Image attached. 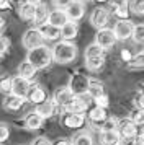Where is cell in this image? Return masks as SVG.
Masks as SVG:
<instances>
[{"instance_id":"1","label":"cell","mask_w":144,"mask_h":145,"mask_svg":"<svg viewBox=\"0 0 144 145\" xmlns=\"http://www.w3.org/2000/svg\"><path fill=\"white\" fill-rule=\"evenodd\" d=\"M26 60H30L38 70L46 69V67L51 65V62L54 60L52 49H49V47L44 46V44L39 46V47H34V49H31V51H28V57H26Z\"/></svg>"},{"instance_id":"2","label":"cell","mask_w":144,"mask_h":145,"mask_svg":"<svg viewBox=\"0 0 144 145\" xmlns=\"http://www.w3.org/2000/svg\"><path fill=\"white\" fill-rule=\"evenodd\" d=\"M52 56H54V62L67 64L77 57V47L71 41H61L52 47Z\"/></svg>"},{"instance_id":"3","label":"cell","mask_w":144,"mask_h":145,"mask_svg":"<svg viewBox=\"0 0 144 145\" xmlns=\"http://www.w3.org/2000/svg\"><path fill=\"white\" fill-rule=\"evenodd\" d=\"M23 46L28 49V51H31L34 47H39L43 46V42H44V36L41 34L39 31V28H31V29H28L25 34H23Z\"/></svg>"},{"instance_id":"4","label":"cell","mask_w":144,"mask_h":145,"mask_svg":"<svg viewBox=\"0 0 144 145\" xmlns=\"http://www.w3.org/2000/svg\"><path fill=\"white\" fill-rule=\"evenodd\" d=\"M89 83H90V78L85 73H74L71 77L69 88L74 91V95H84L89 91Z\"/></svg>"},{"instance_id":"5","label":"cell","mask_w":144,"mask_h":145,"mask_svg":"<svg viewBox=\"0 0 144 145\" xmlns=\"http://www.w3.org/2000/svg\"><path fill=\"white\" fill-rule=\"evenodd\" d=\"M116 34L113 29H108V28H102V29H98L97 34H95V42H97L98 46H102L103 49H110V47L115 46V42H116Z\"/></svg>"},{"instance_id":"6","label":"cell","mask_w":144,"mask_h":145,"mask_svg":"<svg viewBox=\"0 0 144 145\" xmlns=\"http://www.w3.org/2000/svg\"><path fill=\"white\" fill-rule=\"evenodd\" d=\"M134 26H136V25H133V23L128 21V20L116 21V25H115V28H113V31H115V34H116V39L126 41V39H129V38H133Z\"/></svg>"},{"instance_id":"7","label":"cell","mask_w":144,"mask_h":145,"mask_svg":"<svg viewBox=\"0 0 144 145\" xmlns=\"http://www.w3.org/2000/svg\"><path fill=\"white\" fill-rule=\"evenodd\" d=\"M74 98H75V95H74V91H72L69 86H64V88H59V90H56V93H54V101H56V105L59 106V108H62V109H67V106L71 105L72 101H74Z\"/></svg>"},{"instance_id":"8","label":"cell","mask_w":144,"mask_h":145,"mask_svg":"<svg viewBox=\"0 0 144 145\" xmlns=\"http://www.w3.org/2000/svg\"><path fill=\"white\" fill-rule=\"evenodd\" d=\"M90 99H92V96L89 95V93H84V95H75L74 101L67 106V109H65V111L82 114L84 111H87V108H89V105H90Z\"/></svg>"},{"instance_id":"9","label":"cell","mask_w":144,"mask_h":145,"mask_svg":"<svg viewBox=\"0 0 144 145\" xmlns=\"http://www.w3.org/2000/svg\"><path fill=\"white\" fill-rule=\"evenodd\" d=\"M118 132H120V135H121L123 140H133V138H136V124L129 118L120 119Z\"/></svg>"},{"instance_id":"10","label":"cell","mask_w":144,"mask_h":145,"mask_svg":"<svg viewBox=\"0 0 144 145\" xmlns=\"http://www.w3.org/2000/svg\"><path fill=\"white\" fill-rule=\"evenodd\" d=\"M108 20H110V12L103 7H97L90 15V23L95 28H98V29H102V28L106 26Z\"/></svg>"},{"instance_id":"11","label":"cell","mask_w":144,"mask_h":145,"mask_svg":"<svg viewBox=\"0 0 144 145\" xmlns=\"http://www.w3.org/2000/svg\"><path fill=\"white\" fill-rule=\"evenodd\" d=\"M85 122V116L84 114H79V112H69L65 111L62 116V124L69 129H79L82 127Z\"/></svg>"},{"instance_id":"12","label":"cell","mask_w":144,"mask_h":145,"mask_svg":"<svg viewBox=\"0 0 144 145\" xmlns=\"http://www.w3.org/2000/svg\"><path fill=\"white\" fill-rule=\"evenodd\" d=\"M30 80L28 78H23L21 75L18 77H15L13 78V86H12V93L13 95H17V96H21V98H26V95L30 91Z\"/></svg>"},{"instance_id":"13","label":"cell","mask_w":144,"mask_h":145,"mask_svg":"<svg viewBox=\"0 0 144 145\" xmlns=\"http://www.w3.org/2000/svg\"><path fill=\"white\" fill-rule=\"evenodd\" d=\"M69 16L65 13L64 8H56V10H51L49 12V18H48V23H51L52 26H57V28H62L64 25L69 23Z\"/></svg>"},{"instance_id":"14","label":"cell","mask_w":144,"mask_h":145,"mask_svg":"<svg viewBox=\"0 0 144 145\" xmlns=\"http://www.w3.org/2000/svg\"><path fill=\"white\" fill-rule=\"evenodd\" d=\"M106 119H108V112H106L105 108L95 106V108H92L90 111H89V122H92L97 127H102Z\"/></svg>"},{"instance_id":"15","label":"cell","mask_w":144,"mask_h":145,"mask_svg":"<svg viewBox=\"0 0 144 145\" xmlns=\"http://www.w3.org/2000/svg\"><path fill=\"white\" fill-rule=\"evenodd\" d=\"M65 13L69 16V20L71 21H77L80 20L85 13V5L82 0H74L69 7L65 8Z\"/></svg>"},{"instance_id":"16","label":"cell","mask_w":144,"mask_h":145,"mask_svg":"<svg viewBox=\"0 0 144 145\" xmlns=\"http://www.w3.org/2000/svg\"><path fill=\"white\" fill-rule=\"evenodd\" d=\"M56 108H59V106L56 105L54 99H46V101H43V103L36 105L34 111L38 112L39 116H43L44 119H48V118H51L52 114L56 112Z\"/></svg>"},{"instance_id":"17","label":"cell","mask_w":144,"mask_h":145,"mask_svg":"<svg viewBox=\"0 0 144 145\" xmlns=\"http://www.w3.org/2000/svg\"><path fill=\"white\" fill-rule=\"evenodd\" d=\"M38 28H39V31H41V34L44 36V39H48V41H56L57 38H62L61 36V28L52 26L51 23H48V21Z\"/></svg>"},{"instance_id":"18","label":"cell","mask_w":144,"mask_h":145,"mask_svg":"<svg viewBox=\"0 0 144 145\" xmlns=\"http://www.w3.org/2000/svg\"><path fill=\"white\" fill-rule=\"evenodd\" d=\"M26 99H30V101H31V103H34V105H39V103L46 101V91L39 85L31 83V86H30V91H28V95H26Z\"/></svg>"},{"instance_id":"19","label":"cell","mask_w":144,"mask_h":145,"mask_svg":"<svg viewBox=\"0 0 144 145\" xmlns=\"http://www.w3.org/2000/svg\"><path fill=\"white\" fill-rule=\"evenodd\" d=\"M123 138L118 131H102L100 134V144L102 145H120Z\"/></svg>"},{"instance_id":"20","label":"cell","mask_w":144,"mask_h":145,"mask_svg":"<svg viewBox=\"0 0 144 145\" xmlns=\"http://www.w3.org/2000/svg\"><path fill=\"white\" fill-rule=\"evenodd\" d=\"M43 116H39L36 111H30L28 114L25 116V119H23V122H25V127L26 129H31V131H36V129H39L41 125H43Z\"/></svg>"},{"instance_id":"21","label":"cell","mask_w":144,"mask_h":145,"mask_svg":"<svg viewBox=\"0 0 144 145\" xmlns=\"http://www.w3.org/2000/svg\"><path fill=\"white\" fill-rule=\"evenodd\" d=\"M129 5H128V2L126 0H121V2H113V5H111V12L113 15L120 18V20H128V15H129Z\"/></svg>"},{"instance_id":"22","label":"cell","mask_w":144,"mask_h":145,"mask_svg":"<svg viewBox=\"0 0 144 145\" xmlns=\"http://www.w3.org/2000/svg\"><path fill=\"white\" fill-rule=\"evenodd\" d=\"M23 105H25V98L17 96L13 93H8V96L3 101V106H5L7 109H10V111H18V109L23 108Z\"/></svg>"},{"instance_id":"23","label":"cell","mask_w":144,"mask_h":145,"mask_svg":"<svg viewBox=\"0 0 144 145\" xmlns=\"http://www.w3.org/2000/svg\"><path fill=\"white\" fill-rule=\"evenodd\" d=\"M36 7L38 5H33L30 2H25V3H21L20 5V10L18 13L20 16L26 21H34V16H36Z\"/></svg>"},{"instance_id":"24","label":"cell","mask_w":144,"mask_h":145,"mask_svg":"<svg viewBox=\"0 0 144 145\" xmlns=\"http://www.w3.org/2000/svg\"><path fill=\"white\" fill-rule=\"evenodd\" d=\"M77 33H79V26H77L75 21H69L67 25H64V26L61 28V36H62L64 41L74 39V38L77 36Z\"/></svg>"},{"instance_id":"25","label":"cell","mask_w":144,"mask_h":145,"mask_svg":"<svg viewBox=\"0 0 144 145\" xmlns=\"http://www.w3.org/2000/svg\"><path fill=\"white\" fill-rule=\"evenodd\" d=\"M36 67L33 65L30 60H25V62H21L18 65V75H21L23 78H28V80H31L34 75H36Z\"/></svg>"},{"instance_id":"26","label":"cell","mask_w":144,"mask_h":145,"mask_svg":"<svg viewBox=\"0 0 144 145\" xmlns=\"http://www.w3.org/2000/svg\"><path fill=\"white\" fill-rule=\"evenodd\" d=\"M89 95L92 96V99L98 98V96H102L105 95V88H103V83L102 82H98L95 78H90V83H89Z\"/></svg>"},{"instance_id":"27","label":"cell","mask_w":144,"mask_h":145,"mask_svg":"<svg viewBox=\"0 0 144 145\" xmlns=\"http://www.w3.org/2000/svg\"><path fill=\"white\" fill-rule=\"evenodd\" d=\"M48 18H49V10H48V7H46L44 3H39L38 7H36V16H34V25H38V26H41V25H44L46 21H48Z\"/></svg>"},{"instance_id":"28","label":"cell","mask_w":144,"mask_h":145,"mask_svg":"<svg viewBox=\"0 0 144 145\" xmlns=\"http://www.w3.org/2000/svg\"><path fill=\"white\" fill-rule=\"evenodd\" d=\"M105 64V56H97V57H89L85 59V65L89 70H100Z\"/></svg>"},{"instance_id":"29","label":"cell","mask_w":144,"mask_h":145,"mask_svg":"<svg viewBox=\"0 0 144 145\" xmlns=\"http://www.w3.org/2000/svg\"><path fill=\"white\" fill-rule=\"evenodd\" d=\"M72 145H93V140H92L90 134L79 132L77 135H74V138H72Z\"/></svg>"},{"instance_id":"30","label":"cell","mask_w":144,"mask_h":145,"mask_svg":"<svg viewBox=\"0 0 144 145\" xmlns=\"http://www.w3.org/2000/svg\"><path fill=\"white\" fill-rule=\"evenodd\" d=\"M105 54V49L102 46H98L97 42H93L90 46H87L85 49V59H89V57H97V56H103Z\"/></svg>"},{"instance_id":"31","label":"cell","mask_w":144,"mask_h":145,"mask_svg":"<svg viewBox=\"0 0 144 145\" xmlns=\"http://www.w3.org/2000/svg\"><path fill=\"white\" fill-rule=\"evenodd\" d=\"M128 65H129L131 69H143V67H144V51L134 54V56H133V59L128 62Z\"/></svg>"},{"instance_id":"32","label":"cell","mask_w":144,"mask_h":145,"mask_svg":"<svg viewBox=\"0 0 144 145\" xmlns=\"http://www.w3.org/2000/svg\"><path fill=\"white\" fill-rule=\"evenodd\" d=\"M133 39L136 44H144V23L134 26V33H133Z\"/></svg>"},{"instance_id":"33","label":"cell","mask_w":144,"mask_h":145,"mask_svg":"<svg viewBox=\"0 0 144 145\" xmlns=\"http://www.w3.org/2000/svg\"><path fill=\"white\" fill-rule=\"evenodd\" d=\"M118 124H120V121L116 118H108L100 129L102 131H118Z\"/></svg>"},{"instance_id":"34","label":"cell","mask_w":144,"mask_h":145,"mask_svg":"<svg viewBox=\"0 0 144 145\" xmlns=\"http://www.w3.org/2000/svg\"><path fill=\"white\" fill-rule=\"evenodd\" d=\"M129 8L134 15H144V0H133Z\"/></svg>"},{"instance_id":"35","label":"cell","mask_w":144,"mask_h":145,"mask_svg":"<svg viewBox=\"0 0 144 145\" xmlns=\"http://www.w3.org/2000/svg\"><path fill=\"white\" fill-rule=\"evenodd\" d=\"M129 119L134 124H144V109H136L129 114Z\"/></svg>"},{"instance_id":"36","label":"cell","mask_w":144,"mask_h":145,"mask_svg":"<svg viewBox=\"0 0 144 145\" xmlns=\"http://www.w3.org/2000/svg\"><path fill=\"white\" fill-rule=\"evenodd\" d=\"M12 86H13V78H10V77H2V82H0V90H2V93H12Z\"/></svg>"},{"instance_id":"37","label":"cell","mask_w":144,"mask_h":145,"mask_svg":"<svg viewBox=\"0 0 144 145\" xmlns=\"http://www.w3.org/2000/svg\"><path fill=\"white\" fill-rule=\"evenodd\" d=\"M133 103H134V108H136V109H144V95L143 93L137 91L134 99H133Z\"/></svg>"},{"instance_id":"38","label":"cell","mask_w":144,"mask_h":145,"mask_svg":"<svg viewBox=\"0 0 144 145\" xmlns=\"http://www.w3.org/2000/svg\"><path fill=\"white\" fill-rule=\"evenodd\" d=\"M93 103H95V106H100V108H105V109H106V106L110 105V101H108V96H106V95H102V96L95 98L93 99Z\"/></svg>"},{"instance_id":"39","label":"cell","mask_w":144,"mask_h":145,"mask_svg":"<svg viewBox=\"0 0 144 145\" xmlns=\"http://www.w3.org/2000/svg\"><path fill=\"white\" fill-rule=\"evenodd\" d=\"M8 135H10V129H8V125L5 122H2L0 124V140H2V144L8 138Z\"/></svg>"},{"instance_id":"40","label":"cell","mask_w":144,"mask_h":145,"mask_svg":"<svg viewBox=\"0 0 144 145\" xmlns=\"http://www.w3.org/2000/svg\"><path fill=\"white\" fill-rule=\"evenodd\" d=\"M72 2H74V0H52V5H54L56 8H64L65 10Z\"/></svg>"},{"instance_id":"41","label":"cell","mask_w":144,"mask_h":145,"mask_svg":"<svg viewBox=\"0 0 144 145\" xmlns=\"http://www.w3.org/2000/svg\"><path fill=\"white\" fill-rule=\"evenodd\" d=\"M31 145H54L48 137H36L31 142Z\"/></svg>"},{"instance_id":"42","label":"cell","mask_w":144,"mask_h":145,"mask_svg":"<svg viewBox=\"0 0 144 145\" xmlns=\"http://www.w3.org/2000/svg\"><path fill=\"white\" fill-rule=\"evenodd\" d=\"M8 46H10V41L7 39L5 36H2V57H5V54H7V49H8Z\"/></svg>"},{"instance_id":"43","label":"cell","mask_w":144,"mask_h":145,"mask_svg":"<svg viewBox=\"0 0 144 145\" xmlns=\"http://www.w3.org/2000/svg\"><path fill=\"white\" fill-rule=\"evenodd\" d=\"M136 138H144V124H136Z\"/></svg>"},{"instance_id":"44","label":"cell","mask_w":144,"mask_h":145,"mask_svg":"<svg viewBox=\"0 0 144 145\" xmlns=\"http://www.w3.org/2000/svg\"><path fill=\"white\" fill-rule=\"evenodd\" d=\"M121 59H123L124 62H129V60L133 59V56H131V52L128 49H123V51H121Z\"/></svg>"},{"instance_id":"45","label":"cell","mask_w":144,"mask_h":145,"mask_svg":"<svg viewBox=\"0 0 144 145\" xmlns=\"http://www.w3.org/2000/svg\"><path fill=\"white\" fill-rule=\"evenodd\" d=\"M144 138H133V140H126V145H143Z\"/></svg>"},{"instance_id":"46","label":"cell","mask_w":144,"mask_h":145,"mask_svg":"<svg viewBox=\"0 0 144 145\" xmlns=\"http://www.w3.org/2000/svg\"><path fill=\"white\" fill-rule=\"evenodd\" d=\"M54 145H72V142H69V140H59Z\"/></svg>"},{"instance_id":"47","label":"cell","mask_w":144,"mask_h":145,"mask_svg":"<svg viewBox=\"0 0 144 145\" xmlns=\"http://www.w3.org/2000/svg\"><path fill=\"white\" fill-rule=\"evenodd\" d=\"M26 2H30L33 5H39V3H41V0H26Z\"/></svg>"},{"instance_id":"48","label":"cell","mask_w":144,"mask_h":145,"mask_svg":"<svg viewBox=\"0 0 144 145\" xmlns=\"http://www.w3.org/2000/svg\"><path fill=\"white\" fill-rule=\"evenodd\" d=\"M139 91H141V93H143V95H144V82H143V83H141V85H139Z\"/></svg>"},{"instance_id":"49","label":"cell","mask_w":144,"mask_h":145,"mask_svg":"<svg viewBox=\"0 0 144 145\" xmlns=\"http://www.w3.org/2000/svg\"><path fill=\"white\" fill-rule=\"evenodd\" d=\"M97 2H106V0H97Z\"/></svg>"},{"instance_id":"50","label":"cell","mask_w":144,"mask_h":145,"mask_svg":"<svg viewBox=\"0 0 144 145\" xmlns=\"http://www.w3.org/2000/svg\"><path fill=\"white\" fill-rule=\"evenodd\" d=\"M87 2H89V0H87Z\"/></svg>"},{"instance_id":"51","label":"cell","mask_w":144,"mask_h":145,"mask_svg":"<svg viewBox=\"0 0 144 145\" xmlns=\"http://www.w3.org/2000/svg\"><path fill=\"white\" fill-rule=\"evenodd\" d=\"M143 145H144V144H143Z\"/></svg>"}]
</instances>
